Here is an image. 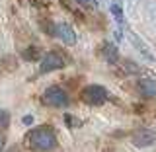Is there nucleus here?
I'll list each match as a JSON object with an SVG mask.
<instances>
[{"mask_svg": "<svg viewBox=\"0 0 156 152\" xmlns=\"http://www.w3.org/2000/svg\"><path fill=\"white\" fill-rule=\"evenodd\" d=\"M35 2H41V4H45V2H47V0H35Z\"/></svg>", "mask_w": 156, "mask_h": 152, "instance_id": "17", "label": "nucleus"}, {"mask_svg": "<svg viewBox=\"0 0 156 152\" xmlns=\"http://www.w3.org/2000/svg\"><path fill=\"white\" fill-rule=\"evenodd\" d=\"M55 35L61 39L62 43H66V45H74V43H76V31H74V27H70L65 22L55 23Z\"/></svg>", "mask_w": 156, "mask_h": 152, "instance_id": "6", "label": "nucleus"}, {"mask_svg": "<svg viewBox=\"0 0 156 152\" xmlns=\"http://www.w3.org/2000/svg\"><path fill=\"white\" fill-rule=\"evenodd\" d=\"M66 65L65 57L61 55L58 51H49L41 57V62H39V72L41 74H47V72H53V70H58Z\"/></svg>", "mask_w": 156, "mask_h": 152, "instance_id": "4", "label": "nucleus"}, {"mask_svg": "<svg viewBox=\"0 0 156 152\" xmlns=\"http://www.w3.org/2000/svg\"><path fill=\"white\" fill-rule=\"evenodd\" d=\"M4 144H6V136H4L2 133H0V152H2V148H4Z\"/></svg>", "mask_w": 156, "mask_h": 152, "instance_id": "15", "label": "nucleus"}, {"mask_svg": "<svg viewBox=\"0 0 156 152\" xmlns=\"http://www.w3.org/2000/svg\"><path fill=\"white\" fill-rule=\"evenodd\" d=\"M121 70L125 72V74H136L139 72V66L135 65V62H131V61H127L125 65H121Z\"/></svg>", "mask_w": 156, "mask_h": 152, "instance_id": "11", "label": "nucleus"}, {"mask_svg": "<svg viewBox=\"0 0 156 152\" xmlns=\"http://www.w3.org/2000/svg\"><path fill=\"white\" fill-rule=\"evenodd\" d=\"M111 12H113L117 23H119V26H123V14H121V6H119V4H111Z\"/></svg>", "mask_w": 156, "mask_h": 152, "instance_id": "13", "label": "nucleus"}, {"mask_svg": "<svg viewBox=\"0 0 156 152\" xmlns=\"http://www.w3.org/2000/svg\"><path fill=\"white\" fill-rule=\"evenodd\" d=\"M10 125V113L4 109H0V131H4Z\"/></svg>", "mask_w": 156, "mask_h": 152, "instance_id": "12", "label": "nucleus"}, {"mask_svg": "<svg viewBox=\"0 0 156 152\" xmlns=\"http://www.w3.org/2000/svg\"><path fill=\"white\" fill-rule=\"evenodd\" d=\"M136 90L143 97H154L156 96V80L152 78H143L136 82Z\"/></svg>", "mask_w": 156, "mask_h": 152, "instance_id": "8", "label": "nucleus"}, {"mask_svg": "<svg viewBox=\"0 0 156 152\" xmlns=\"http://www.w3.org/2000/svg\"><path fill=\"white\" fill-rule=\"evenodd\" d=\"M23 58H26V61H37V58H41L39 57V49L37 47L26 49V51H23Z\"/></svg>", "mask_w": 156, "mask_h": 152, "instance_id": "10", "label": "nucleus"}, {"mask_svg": "<svg viewBox=\"0 0 156 152\" xmlns=\"http://www.w3.org/2000/svg\"><path fill=\"white\" fill-rule=\"evenodd\" d=\"M101 57H104V61L111 62V65H117V62H119V51H117V47L109 41H105L104 45H101Z\"/></svg>", "mask_w": 156, "mask_h": 152, "instance_id": "9", "label": "nucleus"}, {"mask_svg": "<svg viewBox=\"0 0 156 152\" xmlns=\"http://www.w3.org/2000/svg\"><path fill=\"white\" fill-rule=\"evenodd\" d=\"M129 39H131V43H133V47L136 49V51L140 53V55H143L146 61L148 62H154L156 58H154V55H152V51H150L148 47H146V43L143 41V39H140L139 35H136V33H133V31H129Z\"/></svg>", "mask_w": 156, "mask_h": 152, "instance_id": "7", "label": "nucleus"}, {"mask_svg": "<svg viewBox=\"0 0 156 152\" xmlns=\"http://www.w3.org/2000/svg\"><path fill=\"white\" fill-rule=\"evenodd\" d=\"M82 101H84L86 105H104L105 101H107V90L104 86H100V84H90V86H86L84 90H82Z\"/></svg>", "mask_w": 156, "mask_h": 152, "instance_id": "2", "label": "nucleus"}, {"mask_svg": "<svg viewBox=\"0 0 156 152\" xmlns=\"http://www.w3.org/2000/svg\"><path fill=\"white\" fill-rule=\"evenodd\" d=\"M26 144L35 152H51L57 148V133L49 125L35 127L26 135Z\"/></svg>", "mask_w": 156, "mask_h": 152, "instance_id": "1", "label": "nucleus"}, {"mask_svg": "<svg viewBox=\"0 0 156 152\" xmlns=\"http://www.w3.org/2000/svg\"><path fill=\"white\" fill-rule=\"evenodd\" d=\"M133 144L139 148H146V146L156 144V131L152 129H140L133 135Z\"/></svg>", "mask_w": 156, "mask_h": 152, "instance_id": "5", "label": "nucleus"}, {"mask_svg": "<svg viewBox=\"0 0 156 152\" xmlns=\"http://www.w3.org/2000/svg\"><path fill=\"white\" fill-rule=\"evenodd\" d=\"M43 101L51 107H57V109H61V107L65 109L70 100H68V94L61 86H49L45 90V94H43Z\"/></svg>", "mask_w": 156, "mask_h": 152, "instance_id": "3", "label": "nucleus"}, {"mask_svg": "<svg viewBox=\"0 0 156 152\" xmlns=\"http://www.w3.org/2000/svg\"><path fill=\"white\" fill-rule=\"evenodd\" d=\"M74 2L82 4V6H86V8H96L98 6V0H74Z\"/></svg>", "mask_w": 156, "mask_h": 152, "instance_id": "14", "label": "nucleus"}, {"mask_svg": "<svg viewBox=\"0 0 156 152\" xmlns=\"http://www.w3.org/2000/svg\"><path fill=\"white\" fill-rule=\"evenodd\" d=\"M31 121H33V117H29V115H27V117H23V123H26V125H29Z\"/></svg>", "mask_w": 156, "mask_h": 152, "instance_id": "16", "label": "nucleus"}]
</instances>
